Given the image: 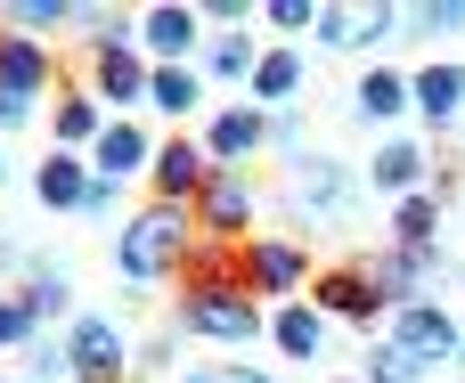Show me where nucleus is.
Here are the masks:
<instances>
[{
  "label": "nucleus",
  "mask_w": 465,
  "mask_h": 383,
  "mask_svg": "<svg viewBox=\"0 0 465 383\" xmlns=\"http://www.w3.org/2000/svg\"><path fill=\"white\" fill-rule=\"evenodd\" d=\"M213 172H221V163L204 155V139H163L147 180H155V204H188V212H196V196H204Z\"/></svg>",
  "instance_id": "10"
},
{
  "label": "nucleus",
  "mask_w": 465,
  "mask_h": 383,
  "mask_svg": "<svg viewBox=\"0 0 465 383\" xmlns=\"http://www.w3.org/2000/svg\"><path fill=\"white\" fill-rule=\"evenodd\" d=\"M311 286V253L294 237H245V294L262 302H294Z\"/></svg>",
  "instance_id": "5"
},
{
  "label": "nucleus",
  "mask_w": 465,
  "mask_h": 383,
  "mask_svg": "<svg viewBox=\"0 0 465 383\" xmlns=\"http://www.w3.org/2000/svg\"><path fill=\"white\" fill-rule=\"evenodd\" d=\"M384 343H401L417 368H450V359L465 351V327L450 319V310H441V302H425V294H417V302H401V310H392Z\"/></svg>",
  "instance_id": "3"
},
{
  "label": "nucleus",
  "mask_w": 465,
  "mask_h": 383,
  "mask_svg": "<svg viewBox=\"0 0 465 383\" xmlns=\"http://www.w3.org/2000/svg\"><path fill=\"white\" fill-rule=\"evenodd\" d=\"M16 33H49V25H74V0H16V16H8Z\"/></svg>",
  "instance_id": "29"
},
{
  "label": "nucleus",
  "mask_w": 465,
  "mask_h": 383,
  "mask_svg": "<svg viewBox=\"0 0 465 383\" xmlns=\"http://www.w3.org/2000/svg\"><path fill=\"white\" fill-rule=\"evenodd\" d=\"M57 74V57L33 41V33H16V25H0V90H25V98H41V82Z\"/></svg>",
  "instance_id": "18"
},
{
  "label": "nucleus",
  "mask_w": 465,
  "mask_h": 383,
  "mask_svg": "<svg viewBox=\"0 0 465 383\" xmlns=\"http://www.w3.org/2000/svg\"><path fill=\"white\" fill-rule=\"evenodd\" d=\"M262 139H270V114H262L253 98H245V106H213V123H204V155L229 163V172H245Z\"/></svg>",
  "instance_id": "11"
},
{
  "label": "nucleus",
  "mask_w": 465,
  "mask_h": 383,
  "mask_svg": "<svg viewBox=\"0 0 465 383\" xmlns=\"http://www.w3.org/2000/svg\"><path fill=\"white\" fill-rule=\"evenodd\" d=\"M417 98H409V74H392V65H376V74H360V106L351 114H368V123H401Z\"/></svg>",
  "instance_id": "21"
},
{
  "label": "nucleus",
  "mask_w": 465,
  "mask_h": 383,
  "mask_svg": "<svg viewBox=\"0 0 465 383\" xmlns=\"http://www.w3.org/2000/svg\"><path fill=\"white\" fill-rule=\"evenodd\" d=\"M139 172H155V147H147V131L139 123H106V139H98V180H139Z\"/></svg>",
  "instance_id": "19"
},
{
  "label": "nucleus",
  "mask_w": 465,
  "mask_h": 383,
  "mask_svg": "<svg viewBox=\"0 0 465 383\" xmlns=\"http://www.w3.org/2000/svg\"><path fill=\"white\" fill-rule=\"evenodd\" d=\"M433 229H441V196H433V188L401 196V212H392V237H401V245H433Z\"/></svg>",
  "instance_id": "25"
},
{
  "label": "nucleus",
  "mask_w": 465,
  "mask_h": 383,
  "mask_svg": "<svg viewBox=\"0 0 465 383\" xmlns=\"http://www.w3.org/2000/svg\"><path fill=\"white\" fill-rule=\"evenodd\" d=\"M16 123H33V98L25 90H0V131H16Z\"/></svg>",
  "instance_id": "36"
},
{
  "label": "nucleus",
  "mask_w": 465,
  "mask_h": 383,
  "mask_svg": "<svg viewBox=\"0 0 465 383\" xmlns=\"http://www.w3.org/2000/svg\"><path fill=\"white\" fill-rule=\"evenodd\" d=\"M65 359H74V383H123L131 376V343H123V327L98 319V310L65 327Z\"/></svg>",
  "instance_id": "6"
},
{
  "label": "nucleus",
  "mask_w": 465,
  "mask_h": 383,
  "mask_svg": "<svg viewBox=\"0 0 465 383\" xmlns=\"http://www.w3.org/2000/svg\"><path fill=\"white\" fill-rule=\"evenodd\" d=\"M74 302V286H65V270H33V286H25V310L33 319H57Z\"/></svg>",
  "instance_id": "27"
},
{
  "label": "nucleus",
  "mask_w": 465,
  "mask_h": 383,
  "mask_svg": "<svg viewBox=\"0 0 465 383\" xmlns=\"http://www.w3.org/2000/svg\"><path fill=\"white\" fill-rule=\"evenodd\" d=\"M90 188H98V172H90V163H74L65 147H49V163L33 172V196H41L49 212H90Z\"/></svg>",
  "instance_id": "16"
},
{
  "label": "nucleus",
  "mask_w": 465,
  "mask_h": 383,
  "mask_svg": "<svg viewBox=\"0 0 465 383\" xmlns=\"http://www.w3.org/2000/svg\"><path fill=\"white\" fill-rule=\"evenodd\" d=\"M253 41L245 33H221V41H204V74H221V82H253Z\"/></svg>",
  "instance_id": "26"
},
{
  "label": "nucleus",
  "mask_w": 465,
  "mask_h": 383,
  "mask_svg": "<svg viewBox=\"0 0 465 383\" xmlns=\"http://www.w3.org/2000/svg\"><path fill=\"white\" fill-rule=\"evenodd\" d=\"M33 327H41V319L25 310V294H0V351H8V343H33Z\"/></svg>",
  "instance_id": "32"
},
{
  "label": "nucleus",
  "mask_w": 465,
  "mask_h": 383,
  "mask_svg": "<svg viewBox=\"0 0 465 383\" xmlns=\"http://www.w3.org/2000/svg\"><path fill=\"white\" fill-rule=\"evenodd\" d=\"M409 25L417 33H465V0H425V8H409Z\"/></svg>",
  "instance_id": "31"
},
{
  "label": "nucleus",
  "mask_w": 465,
  "mask_h": 383,
  "mask_svg": "<svg viewBox=\"0 0 465 383\" xmlns=\"http://www.w3.org/2000/svg\"><path fill=\"white\" fill-rule=\"evenodd\" d=\"M139 49H147L155 65H188V57L204 49V16L180 8V0H155V8H139Z\"/></svg>",
  "instance_id": "9"
},
{
  "label": "nucleus",
  "mask_w": 465,
  "mask_h": 383,
  "mask_svg": "<svg viewBox=\"0 0 465 383\" xmlns=\"http://www.w3.org/2000/svg\"><path fill=\"white\" fill-rule=\"evenodd\" d=\"M409 98H417V114H425L433 131H450V123L465 114V65H458V57L417 65V74H409Z\"/></svg>",
  "instance_id": "14"
},
{
  "label": "nucleus",
  "mask_w": 465,
  "mask_h": 383,
  "mask_svg": "<svg viewBox=\"0 0 465 383\" xmlns=\"http://www.w3.org/2000/svg\"><path fill=\"white\" fill-rule=\"evenodd\" d=\"M302 90V57L294 49H262V65H253V106H286Z\"/></svg>",
  "instance_id": "22"
},
{
  "label": "nucleus",
  "mask_w": 465,
  "mask_h": 383,
  "mask_svg": "<svg viewBox=\"0 0 465 383\" xmlns=\"http://www.w3.org/2000/svg\"><path fill=\"white\" fill-rule=\"evenodd\" d=\"M0 172H8V163H0Z\"/></svg>",
  "instance_id": "40"
},
{
  "label": "nucleus",
  "mask_w": 465,
  "mask_h": 383,
  "mask_svg": "<svg viewBox=\"0 0 465 383\" xmlns=\"http://www.w3.org/2000/svg\"><path fill=\"white\" fill-rule=\"evenodd\" d=\"M180 327L204 335V343H253L270 319L253 294H180Z\"/></svg>",
  "instance_id": "7"
},
{
  "label": "nucleus",
  "mask_w": 465,
  "mask_h": 383,
  "mask_svg": "<svg viewBox=\"0 0 465 383\" xmlns=\"http://www.w3.org/2000/svg\"><path fill=\"white\" fill-rule=\"evenodd\" d=\"M311 302H319V319H343V327H376V319H384V286L368 278V261H343V270H319Z\"/></svg>",
  "instance_id": "8"
},
{
  "label": "nucleus",
  "mask_w": 465,
  "mask_h": 383,
  "mask_svg": "<svg viewBox=\"0 0 465 383\" xmlns=\"http://www.w3.org/2000/svg\"><path fill=\"white\" fill-rule=\"evenodd\" d=\"M196 16H213V25H245V0H204Z\"/></svg>",
  "instance_id": "37"
},
{
  "label": "nucleus",
  "mask_w": 465,
  "mask_h": 383,
  "mask_svg": "<svg viewBox=\"0 0 465 383\" xmlns=\"http://www.w3.org/2000/svg\"><path fill=\"white\" fill-rule=\"evenodd\" d=\"M213 383H270V376H253V368H213Z\"/></svg>",
  "instance_id": "38"
},
{
  "label": "nucleus",
  "mask_w": 465,
  "mask_h": 383,
  "mask_svg": "<svg viewBox=\"0 0 465 383\" xmlns=\"http://www.w3.org/2000/svg\"><path fill=\"white\" fill-rule=\"evenodd\" d=\"M245 229H253V172H213L204 180V196H196V237H213V245H245Z\"/></svg>",
  "instance_id": "4"
},
{
  "label": "nucleus",
  "mask_w": 465,
  "mask_h": 383,
  "mask_svg": "<svg viewBox=\"0 0 465 383\" xmlns=\"http://www.w3.org/2000/svg\"><path fill=\"white\" fill-rule=\"evenodd\" d=\"M180 383H213V368H204V376H180Z\"/></svg>",
  "instance_id": "39"
},
{
  "label": "nucleus",
  "mask_w": 465,
  "mask_h": 383,
  "mask_svg": "<svg viewBox=\"0 0 465 383\" xmlns=\"http://www.w3.org/2000/svg\"><path fill=\"white\" fill-rule=\"evenodd\" d=\"M270 25H278V33H311V25H319V8H311V0H278V8H270Z\"/></svg>",
  "instance_id": "35"
},
{
  "label": "nucleus",
  "mask_w": 465,
  "mask_h": 383,
  "mask_svg": "<svg viewBox=\"0 0 465 383\" xmlns=\"http://www.w3.org/2000/svg\"><path fill=\"white\" fill-rule=\"evenodd\" d=\"M180 294H245V245L196 237V253H188V270H180Z\"/></svg>",
  "instance_id": "15"
},
{
  "label": "nucleus",
  "mask_w": 465,
  "mask_h": 383,
  "mask_svg": "<svg viewBox=\"0 0 465 383\" xmlns=\"http://www.w3.org/2000/svg\"><path fill=\"white\" fill-rule=\"evenodd\" d=\"M441 270V245H384V253H368V278L384 286V302L401 310V302H417V286Z\"/></svg>",
  "instance_id": "13"
},
{
  "label": "nucleus",
  "mask_w": 465,
  "mask_h": 383,
  "mask_svg": "<svg viewBox=\"0 0 465 383\" xmlns=\"http://www.w3.org/2000/svg\"><path fill=\"white\" fill-rule=\"evenodd\" d=\"M368 172H376V188H384V196H417V180H425V172H441V163H433L417 139H384Z\"/></svg>",
  "instance_id": "20"
},
{
  "label": "nucleus",
  "mask_w": 465,
  "mask_h": 383,
  "mask_svg": "<svg viewBox=\"0 0 465 383\" xmlns=\"http://www.w3.org/2000/svg\"><path fill=\"white\" fill-rule=\"evenodd\" d=\"M417 376H425V368H417L401 343H376V351H368V383H417Z\"/></svg>",
  "instance_id": "28"
},
{
  "label": "nucleus",
  "mask_w": 465,
  "mask_h": 383,
  "mask_svg": "<svg viewBox=\"0 0 465 383\" xmlns=\"http://www.w3.org/2000/svg\"><path fill=\"white\" fill-rule=\"evenodd\" d=\"M147 82H155V65L139 57V16L123 25H106L98 41H90V98L98 106H147Z\"/></svg>",
  "instance_id": "2"
},
{
  "label": "nucleus",
  "mask_w": 465,
  "mask_h": 383,
  "mask_svg": "<svg viewBox=\"0 0 465 383\" xmlns=\"http://www.w3.org/2000/svg\"><path fill=\"white\" fill-rule=\"evenodd\" d=\"M409 25V8H360V25H351V49H376V41H392Z\"/></svg>",
  "instance_id": "30"
},
{
  "label": "nucleus",
  "mask_w": 465,
  "mask_h": 383,
  "mask_svg": "<svg viewBox=\"0 0 465 383\" xmlns=\"http://www.w3.org/2000/svg\"><path fill=\"white\" fill-rule=\"evenodd\" d=\"M147 106H155V114H196V106H204V82H196L188 65H155Z\"/></svg>",
  "instance_id": "24"
},
{
  "label": "nucleus",
  "mask_w": 465,
  "mask_h": 383,
  "mask_svg": "<svg viewBox=\"0 0 465 383\" xmlns=\"http://www.w3.org/2000/svg\"><path fill=\"white\" fill-rule=\"evenodd\" d=\"M82 139H90V147L106 139V106H98L90 90H65V98H57V147H82Z\"/></svg>",
  "instance_id": "23"
},
{
  "label": "nucleus",
  "mask_w": 465,
  "mask_h": 383,
  "mask_svg": "<svg viewBox=\"0 0 465 383\" xmlns=\"http://www.w3.org/2000/svg\"><path fill=\"white\" fill-rule=\"evenodd\" d=\"M351 25H360V8H319V41L327 49H351Z\"/></svg>",
  "instance_id": "34"
},
{
  "label": "nucleus",
  "mask_w": 465,
  "mask_h": 383,
  "mask_svg": "<svg viewBox=\"0 0 465 383\" xmlns=\"http://www.w3.org/2000/svg\"><path fill=\"white\" fill-rule=\"evenodd\" d=\"M65 376H74L65 343H33V383H65Z\"/></svg>",
  "instance_id": "33"
},
{
  "label": "nucleus",
  "mask_w": 465,
  "mask_h": 383,
  "mask_svg": "<svg viewBox=\"0 0 465 383\" xmlns=\"http://www.w3.org/2000/svg\"><path fill=\"white\" fill-rule=\"evenodd\" d=\"M286 196H294L302 221H311V212H319V221H343V212H351V180H343L335 155H302L294 180H286Z\"/></svg>",
  "instance_id": "12"
},
{
  "label": "nucleus",
  "mask_w": 465,
  "mask_h": 383,
  "mask_svg": "<svg viewBox=\"0 0 465 383\" xmlns=\"http://www.w3.org/2000/svg\"><path fill=\"white\" fill-rule=\"evenodd\" d=\"M188 253H196V212H188V204H147V212H131L123 237H114V270H123L131 286H155V278L188 270Z\"/></svg>",
  "instance_id": "1"
},
{
  "label": "nucleus",
  "mask_w": 465,
  "mask_h": 383,
  "mask_svg": "<svg viewBox=\"0 0 465 383\" xmlns=\"http://www.w3.org/2000/svg\"><path fill=\"white\" fill-rule=\"evenodd\" d=\"M270 343H278L294 368H311V359L327 351V319H319V302H278V310H270Z\"/></svg>",
  "instance_id": "17"
}]
</instances>
